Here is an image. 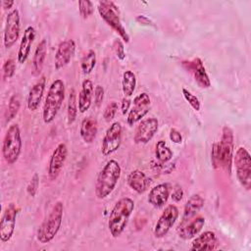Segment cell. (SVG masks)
<instances>
[{"label":"cell","mask_w":251,"mask_h":251,"mask_svg":"<svg viewBox=\"0 0 251 251\" xmlns=\"http://www.w3.org/2000/svg\"><path fill=\"white\" fill-rule=\"evenodd\" d=\"M233 140L232 129L225 126L222 130L221 140L214 143L212 147L211 160L214 168L223 167L226 171L230 173L233 158Z\"/></svg>","instance_id":"cell-1"},{"label":"cell","mask_w":251,"mask_h":251,"mask_svg":"<svg viewBox=\"0 0 251 251\" xmlns=\"http://www.w3.org/2000/svg\"><path fill=\"white\" fill-rule=\"evenodd\" d=\"M133 210L134 201L129 197L121 198L116 202L108 220V228L113 237L117 238L124 232Z\"/></svg>","instance_id":"cell-2"},{"label":"cell","mask_w":251,"mask_h":251,"mask_svg":"<svg viewBox=\"0 0 251 251\" xmlns=\"http://www.w3.org/2000/svg\"><path fill=\"white\" fill-rule=\"evenodd\" d=\"M122 169L116 160H109L99 172L95 182V195L98 199L107 198L115 189Z\"/></svg>","instance_id":"cell-3"},{"label":"cell","mask_w":251,"mask_h":251,"mask_svg":"<svg viewBox=\"0 0 251 251\" xmlns=\"http://www.w3.org/2000/svg\"><path fill=\"white\" fill-rule=\"evenodd\" d=\"M65 99V83L58 78L49 86L42 110V119L45 124H51L56 119Z\"/></svg>","instance_id":"cell-4"},{"label":"cell","mask_w":251,"mask_h":251,"mask_svg":"<svg viewBox=\"0 0 251 251\" xmlns=\"http://www.w3.org/2000/svg\"><path fill=\"white\" fill-rule=\"evenodd\" d=\"M63 212H64L63 203L61 201L56 202L52 207L49 215L45 218V220L41 223V225L37 228L36 238L40 243L42 244L49 243L57 235L62 226Z\"/></svg>","instance_id":"cell-5"},{"label":"cell","mask_w":251,"mask_h":251,"mask_svg":"<svg viewBox=\"0 0 251 251\" xmlns=\"http://www.w3.org/2000/svg\"><path fill=\"white\" fill-rule=\"evenodd\" d=\"M23 149L21 130L17 124L11 125L4 136L2 143V156L8 165L15 164Z\"/></svg>","instance_id":"cell-6"},{"label":"cell","mask_w":251,"mask_h":251,"mask_svg":"<svg viewBox=\"0 0 251 251\" xmlns=\"http://www.w3.org/2000/svg\"><path fill=\"white\" fill-rule=\"evenodd\" d=\"M97 10L104 22L114 29L126 43L129 42V36L122 24L118 6L113 1L103 0L98 2Z\"/></svg>","instance_id":"cell-7"},{"label":"cell","mask_w":251,"mask_h":251,"mask_svg":"<svg viewBox=\"0 0 251 251\" xmlns=\"http://www.w3.org/2000/svg\"><path fill=\"white\" fill-rule=\"evenodd\" d=\"M235 174L240 185L246 189H251V156L247 149L240 146L233 155Z\"/></svg>","instance_id":"cell-8"},{"label":"cell","mask_w":251,"mask_h":251,"mask_svg":"<svg viewBox=\"0 0 251 251\" xmlns=\"http://www.w3.org/2000/svg\"><path fill=\"white\" fill-rule=\"evenodd\" d=\"M122 131L123 127L119 122L112 123L107 128L101 144V153L104 156H109L120 148L122 143Z\"/></svg>","instance_id":"cell-9"},{"label":"cell","mask_w":251,"mask_h":251,"mask_svg":"<svg viewBox=\"0 0 251 251\" xmlns=\"http://www.w3.org/2000/svg\"><path fill=\"white\" fill-rule=\"evenodd\" d=\"M21 31V17L18 9L10 11L6 17L4 28V46L6 49L11 48L19 39Z\"/></svg>","instance_id":"cell-10"},{"label":"cell","mask_w":251,"mask_h":251,"mask_svg":"<svg viewBox=\"0 0 251 251\" xmlns=\"http://www.w3.org/2000/svg\"><path fill=\"white\" fill-rule=\"evenodd\" d=\"M178 218V209L176 205L170 204L168 205L163 213L160 215L155 227H154V235L157 238L164 237L169 230L173 227Z\"/></svg>","instance_id":"cell-11"},{"label":"cell","mask_w":251,"mask_h":251,"mask_svg":"<svg viewBox=\"0 0 251 251\" xmlns=\"http://www.w3.org/2000/svg\"><path fill=\"white\" fill-rule=\"evenodd\" d=\"M133 106L129 110L126 123L128 126H132L137 122H140L149 112L151 100L146 92H141L133 98Z\"/></svg>","instance_id":"cell-12"},{"label":"cell","mask_w":251,"mask_h":251,"mask_svg":"<svg viewBox=\"0 0 251 251\" xmlns=\"http://www.w3.org/2000/svg\"><path fill=\"white\" fill-rule=\"evenodd\" d=\"M19 211L20 209L14 203L9 204L5 209L0 221V239L2 242H8L12 238Z\"/></svg>","instance_id":"cell-13"},{"label":"cell","mask_w":251,"mask_h":251,"mask_svg":"<svg viewBox=\"0 0 251 251\" xmlns=\"http://www.w3.org/2000/svg\"><path fill=\"white\" fill-rule=\"evenodd\" d=\"M181 65L187 72H189L193 75L199 87L209 88L211 86V80L206 72L203 61L199 57L193 58L192 60L182 61Z\"/></svg>","instance_id":"cell-14"},{"label":"cell","mask_w":251,"mask_h":251,"mask_svg":"<svg viewBox=\"0 0 251 251\" xmlns=\"http://www.w3.org/2000/svg\"><path fill=\"white\" fill-rule=\"evenodd\" d=\"M159 128V122L156 118H147L140 121L138 124L134 135L133 141L136 144L148 143L156 134Z\"/></svg>","instance_id":"cell-15"},{"label":"cell","mask_w":251,"mask_h":251,"mask_svg":"<svg viewBox=\"0 0 251 251\" xmlns=\"http://www.w3.org/2000/svg\"><path fill=\"white\" fill-rule=\"evenodd\" d=\"M68 156V147L65 143H59L53 150L48 163V176L51 180H55L61 173Z\"/></svg>","instance_id":"cell-16"},{"label":"cell","mask_w":251,"mask_h":251,"mask_svg":"<svg viewBox=\"0 0 251 251\" xmlns=\"http://www.w3.org/2000/svg\"><path fill=\"white\" fill-rule=\"evenodd\" d=\"M75 50V43L73 39H67L62 41L57 48L54 58V68L59 71L66 67L72 60Z\"/></svg>","instance_id":"cell-17"},{"label":"cell","mask_w":251,"mask_h":251,"mask_svg":"<svg viewBox=\"0 0 251 251\" xmlns=\"http://www.w3.org/2000/svg\"><path fill=\"white\" fill-rule=\"evenodd\" d=\"M205 225L204 217H194L186 223L179 224L178 226V236L182 239H191L195 237L202 229Z\"/></svg>","instance_id":"cell-18"},{"label":"cell","mask_w":251,"mask_h":251,"mask_svg":"<svg viewBox=\"0 0 251 251\" xmlns=\"http://www.w3.org/2000/svg\"><path fill=\"white\" fill-rule=\"evenodd\" d=\"M171 194V186L169 183H159L155 185L148 194V202L154 208L163 207Z\"/></svg>","instance_id":"cell-19"},{"label":"cell","mask_w":251,"mask_h":251,"mask_svg":"<svg viewBox=\"0 0 251 251\" xmlns=\"http://www.w3.org/2000/svg\"><path fill=\"white\" fill-rule=\"evenodd\" d=\"M34 38H35V29L33 26L29 25L24 31V34L22 36L20 46L18 49L17 60L20 64H24L28 58Z\"/></svg>","instance_id":"cell-20"},{"label":"cell","mask_w":251,"mask_h":251,"mask_svg":"<svg viewBox=\"0 0 251 251\" xmlns=\"http://www.w3.org/2000/svg\"><path fill=\"white\" fill-rule=\"evenodd\" d=\"M46 86V78L44 75H42L36 83L33 84V86L30 88L27 99H26V106L27 109L30 111H36L39 108V105L41 103L43 93Z\"/></svg>","instance_id":"cell-21"},{"label":"cell","mask_w":251,"mask_h":251,"mask_svg":"<svg viewBox=\"0 0 251 251\" xmlns=\"http://www.w3.org/2000/svg\"><path fill=\"white\" fill-rule=\"evenodd\" d=\"M217 236L215 232L211 230L204 231L191 242V251H204V250H214L217 247Z\"/></svg>","instance_id":"cell-22"},{"label":"cell","mask_w":251,"mask_h":251,"mask_svg":"<svg viewBox=\"0 0 251 251\" xmlns=\"http://www.w3.org/2000/svg\"><path fill=\"white\" fill-rule=\"evenodd\" d=\"M151 183V179L140 170H133L127 176L128 186L135 192L142 194L144 193Z\"/></svg>","instance_id":"cell-23"},{"label":"cell","mask_w":251,"mask_h":251,"mask_svg":"<svg viewBox=\"0 0 251 251\" xmlns=\"http://www.w3.org/2000/svg\"><path fill=\"white\" fill-rule=\"evenodd\" d=\"M93 82L86 78L82 81L81 83V89L78 93V100H77V105H78V111L80 113H85L91 106L92 104V98H93Z\"/></svg>","instance_id":"cell-24"},{"label":"cell","mask_w":251,"mask_h":251,"mask_svg":"<svg viewBox=\"0 0 251 251\" xmlns=\"http://www.w3.org/2000/svg\"><path fill=\"white\" fill-rule=\"evenodd\" d=\"M47 55V41L43 38L35 47L34 54L32 57V66H31V74L33 76H39L42 72L44 62Z\"/></svg>","instance_id":"cell-25"},{"label":"cell","mask_w":251,"mask_h":251,"mask_svg":"<svg viewBox=\"0 0 251 251\" xmlns=\"http://www.w3.org/2000/svg\"><path fill=\"white\" fill-rule=\"evenodd\" d=\"M98 132L97 121L92 117L84 118L80 123L79 134L84 143L90 144L96 138Z\"/></svg>","instance_id":"cell-26"},{"label":"cell","mask_w":251,"mask_h":251,"mask_svg":"<svg viewBox=\"0 0 251 251\" xmlns=\"http://www.w3.org/2000/svg\"><path fill=\"white\" fill-rule=\"evenodd\" d=\"M204 202H205L204 199L199 194L191 195L184 205L182 221L180 224L186 223L187 221L194 218L196 214L203 208Z\"/></svg>","instance_id":"cell-27"},{"label":"cell","mask_w":251,"mask_h":251,"mask_svg":"<svg viewBox=\"0 0 251 251\" xmlns=\"http://www.w3.org/2000/svg\"><path fill=\"white\" fill-rule=\"evenodd\" d=\"M136 86V76L131 71H126L123 74L122 78V89L125 97H130Z\"/></svg>","instance_id":"cell-28"},{"label":"cell","mask_w":251,"mask_h":251,"mask_svg":"<svg viewBox=\"0 0 251 251\" xmlns=\"http://www.w3.org/2000/svg\"><path fill=\"white\" fill-rule=\"evenodd\" d=\"M78 105L76 100V93L75 89H72L69 94L68 98V106H67V117H68V124L72 125L75 123L77 117Z\"/></svg>","instance_id":"cell-29"},{"label":"cell","mask_w":251,"mask_h":251,"mask_svg":"<svg viewBox=\"0 0 251 251\" xmlns=\"http://www.w3.org/2000/svg\"><path fill=\"white\" fill-rule=\"evenodd\" d=\"M155 157L161 163H167L173 158V151L165 140H159L155 146Z\"/></svg>","instance_id":"cell-30"},{"label":"cell","mask_w":251,"mask_h":251,"mask_svg":"<svg viewBox=\"0 0 251 251\" xmlns=\"http://www.w3.org/2000/svg\"><path fill=\"white\" fill-rule=\"evenodd\" d=\"M96 65V53L94 50L90 49L83 56L80 62V68L83 75H89Z\"/></svg>","instance_id":"cell-31"},{"label":"cell","mask_w":251,"mask_h":251,"mask_svg":"<svg viewBox=\"0 0 251 251\" xmlns=\"http://www.w3.org/2000/svg\"><path fill=\"white\" fill-rule=\"evenodd\" d=\"M20 108H21V100H20L19 95L15 93L9 99L8 108H7L6 116H5L6 123H9L18 115Z\"/></svg>","instance_id":"cell-32"},{"label":"cell","mask_w":251,"mask_h":251,"mask_svg":"<svg viewBox=\"0 0 251 251\" xmlns=\"http://www.w3.org/2000/svg\"><path fill=\"white\" fill-rule=\"evenodd\" d=\"M78 10H79V14L83 19H87L89 18L94 11L93 8V3L89 0H83V1H79L78 2Z\"/></svg>","instance_id":"cell-33"},{"label":"cell","mask_w":251,"mask_h":251,"mask_svg":"<svg viewBox=\"0 0 251 251\" xmlns=\"http://www.w3.org/2000/svg\"><path fill=\"white\" fill-rule=\"evenodd\" d=\"M182 91V95L184 97V99L186 100V102L195 110V111H199L200 110V107H201V104H200V101L199 99L196 97V95H194L193 93H191L188 89L186 88H182L181 89Z\"/></svg>","instance_id":"cell-34"},{"label":"cell","mask_w":251,"mask_h":251,"mask_svg":"<svg viewBox=\"0 0 251 251\" xmlns=\"http://www.w3.org/2000/svg\"><path fill=\"white\" fill-rule=\"evenodd\" d=\"M3 77L4 79H9L14 76L16 72V63L14 59H7L3 64Z\"/></svg>","instance_id":"cell-35"},{"label":"cell","mask_w":251,"mask_h":251,"mask_svg":"<svg viewBox=\"0 0 251 251\" xmlns=\"http://www.w3.org/2000/svg\"><path fill=\"white\" fill-rule=\"evenodd\" d=\"M117 111H118V103L115 101L110 102L104 110V113H103L104 120L106 122H111L115 118Z\"/></svg>","instance_id":"cell-36"},{"label":"cell","mask_w":251,"mask_h":251,"mask_svg":"<svg viewBox=\"0 0 251 251\" xmlns=\"http://www.w3.org/2000/svg\"><path fill=\"white\" fill-rule=\"evenodd\" d=\"M39 186V176L37 173H34L31 176L27 186H26V192L30 197H34Z\"/></svg>","instance_id":"cell-37"},{"label":"cell","mask_w":251,"mask_h":251,"mask_svg":"<svg viewBox=\"0 0 251 251\" xmlns=\"http://www.w3.org/2000/svg\"><path fill=\"white\" fill-rule=\"evenodd\" d=\"M94 103L97 107H99L104 99V88L101 85H96L94 89Z\"/></svg>","instance_id":"cell-38"},{"label":"cell","mask_w":251,"mask_h":251,"mask_svg":"<svg viewBox=\"0 0 251 251\" xmlns=\"http://www.w3.org/2000/svg\"><path fill=\"white\" fill-rule=\"evenodd\" d=\"M114 46H115V50H116V54L118 59H120L121 61H123L126 58V53H125V47L123 42L120 39H117L114 42Z\"/></svg>","instance_id":"cell-39"},{"label":"cell","mask_w":251,"mask_h":251,"mask_svg":"<svg viewBox=\"0 0 251 251\" xmlns=\"http://www.w3.org/2000/svg\"><path fill=\"white\" fill-rule=\"evenodd\" d=\"M169 137H170L171 141L176 143V144H180L182 142V136L176 128H174V127L171 128L170 133H169Z\"/></svg>","instance_id":"cell-40"},{"label":"cell","mask_w":251,"mask_h":251,"mask_svg":"<svg viewBox=\"0 0 251 251\" xmlns=\"http://www.w3.org/2000/svg\"><path fill=\"white\" fill-rule=\"evenodd\" d=\"M171 197L172 199L175 201V202H179L182 197H183V190L181 188V186L179 185H176L174 188H173V192L171 194Z\"/></svg>","instance_id":"cell-41"},{"label":"cell","mask_w":251,"mask_h":251,"mask_svg":"<svg viewBox=\"0 0 251 251\" xmlns=\"http://www.w3.org/2000/svg\"><path fill=\"white\" fill-rule=\"evenodd\" d=\"M130 104H131V101L129 99V97H124L123 100H122V104H121V110H122V114L123 115H126L129 108H130Z\"/></svg>","instance_id":"cell-42"},{"label":"cell","mask_w":251,"mask_h":251,"mask_svg":"<svg viewBox=\"0 0 251 251\" xmlns=\"http://www.w3.org/2000/svg\"><path fill=\"white\" fill-rule=\"evenodd\" d=\"M14 4H15V2L12 1V0H8V1H7V0H4V1L2 2V6H3V8H4L5 10L11 9Z\"/></svg>","instance_id":"cell-43"}]
</instances>
